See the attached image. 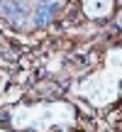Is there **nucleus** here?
Wrapping results in <instances>:
<instances>
[{"label":"nucleus","instance_id":"f257e3e1","mask_svg":"<svg viewBox=\"0 0 122 132\" xmlns=\"http://www.w3.org/2000/svg\"><path fill=\"white\" fill-rule=\"evenodd\" d=\"M54 12H56V5H54L51 0H42V3L37 5V22H39V24L49 22Z\"/></svg>","mask_w":122,"mask_h":132},{"label":"nucleus","instance_id":"f03ea898","mask_svg":"<svg viewBox=\"0 0 122 132\" xmlns=\"http://www.w3.org/2000/svg\"><path fill=\"white\" fill-rule=\"evenodd\" d=\"M3 12L12 15V17H22V15H27V10L22 7L20 0H7V3H3Z\"/></svg>","mask_w":122,"mask_h":132}]
</instances>
